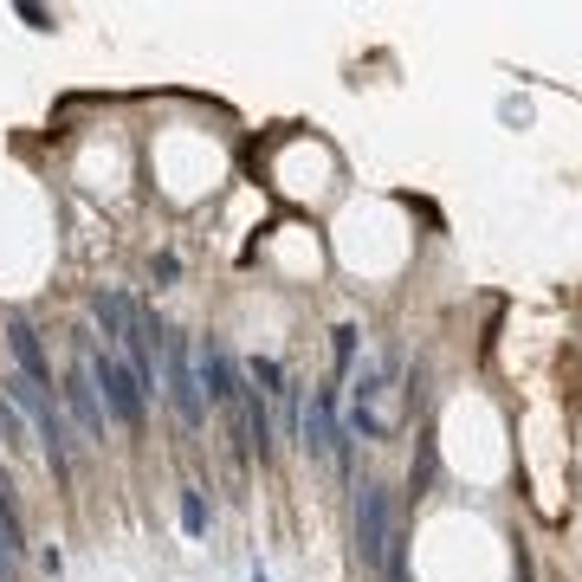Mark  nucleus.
Instances as JSON below:
<instances>
[{
	"label": "nucleus",
	"mask_w": 582,
	"mask_h": 582,
	"mask_svg": "<svg viewBox=\"0 0 582 582\" xmlns=\"http://www.w3.org/2000/svg\"><path fill=\"white\" fill-rule=\"evenodd\" d=\"M7 395H13V408H20L26 421L39 427V447H46L52 473L65 479V473H72V427H65V408H59V401H52L39 382H26V376H13V382H7Z\"/></svg>",
	"instance_id": "obj_1"
},
{
	"label": "nucleus",
	"mask_w": 582,
	"mask_h": 582,
	"mask_svg": "<svg viewBox=\"0 0 582 582\" xmlns=\"http://www.w3.org/2000/svg\"><path fill=\"white\" fill-rule=\"evenodd\" d=\"M85 369H91L97 401H104V414H110V421H117V427H143L149 395H143V382L130 376V363H123V356L110 350V343H104V350H91V363H85Z\"/></svg>",
	"instance_id": "obj_2"
},
{
	"label": "nucleus",
	"mask_w": 582,
	"mask_h": 582,
	"mask_svg": "<svg viewBox=\"0 0 582 582\" xmlns=\"http://www.w3.org/2000/svg\"><path fill=\"white\" fill-rule=\"evenodd\" d=\"M162 388H169L175 414H182L188 427L207 421V395H201V376H194V343L182 330H162Z\"/></svg>",
	"instance_id": "obj_3"
},
{
	"label": "nucleus",
	"mask_w": 582,
	"mask_h": 582,
	"mask_svg": "<svg viewBox=\"0 0 582 582\" xmlns=\"http://www.w3.org/2000/svg\"><path fill=\"white\" fill-rule=\"evenodd\" d=\"M298 447L311 453V460L350 466V434L337 427V401H330V388H317V395L298 408Z\"/></svg>",
	"instance_id": "obj_4"
},
{
	"label": "nucleus",
	"mask_w": 582,
	"mask_h": 582,
	"mask_svg": "<svg viewBox=\"0 0 582 582\" xmlns=\"http://www.w3.org/2000/svg\"><path fill=\"white\" fill-rule=\"evenodd\" d=\"M194 376H201L207 401H227V408H240L246 376L233 369V356H227V343H220V337H201V343H194Z\"/></svg>",
	"instance_id": "obj_5"
},
{
	"label": "nucleus",
	"mask_w": 582,
	"mask_h": 582,
	"mask_svg": "<svg viewBox=\"0 0 582 582\" xmlns=\"http://www.w3.org/2000/svg\"><path fill=\"white\" fill-rule=\"evenodd\" d=\"M388 537H395V524H388V492L382 485H363V492H356V557L382 563Z\"/></svg>",
	"instance_id": "obj_6"
},
{
	"label": "nucleus",
	"mask_w": 582,
	"mask_h": 582,
	"mask_svg": "<svg viewBox=\"0 0 582 582\" xmlns=\"http://www.w3.org/2000/svg\"><path fill=\"white\" fill-rule=\"evenodd\" d=\"M65 401H72V414H78V427H85L91 440H104V427H110V414H104V401H97V382H91V369L78 363L72 376H65Z\"/></svg>",
	"instance_id": "obj_7"
},
{
	"label": "nucleus",
	"mask_w": 582,
	"mask_h": 582,
	"mask_svg": "<svg viewBox=\"0 0 582 582\" xmlns=\"http://www.w3.org/2000/svg\"><path fill=\"white\" fill-rule=\"evenodd\" d=\"M7 343H13V356H20V376L46 388V350H39V337H33L26 317H7Z\"/></svg>",
	"instance_id": "obj_8"
},
{
	"label": "nucleus",
	"mask_w": 582,
	"mask_h": 582,
	"mask_svg": "<svg viewBox=\"0 0 582 582\" xmlns=\"http://www.w3.org/2000/svg\"><path fill=\"white\" fill-rule=\"evenodd\" d=\"M240 427H246V447L266 460V453H272V414H266V401H259L253 382H246V395H240Z\"/></svg>",
	"instance_id": "obj_9"
},
{
	"label": "nucleus",
	"mask_w": 582,
	"mask_h": 582,
	"mask_svg": "<svg viewBox=\"0 0 582 582\" xmlns=\"http://www.w3.org/2000/svg\"><path fill=\"white\" fill-rule=\"evenodd\" d=\"M182 531H188V537H201V531H207V498L194 492V485L182 492Z\"/></svg>",
	"instance_id": "obj_10"
},
{
	"label": "nucleus",
	"mask_w": 582,
	"mask_h": 582,
	"mask_svg": "<svg viewBox=\"0 0 582 582\" xmlns=\"http://www.w3.org/2000/svg\"><path fill=\"white\" fill-rule=\"evenodd\" d=\"M0 447H26V427L13 414V401H0Z\"/></svg>",
	"instance_id": "obj_11"
},
{
	"label": "nucleus",
	"mask_w": 582,
	"mask_h": 582,
	"mask_svg": "<svg viewBox=\"0 0 582 582\" xmlns=\"http://www.w3.org/2000/svg\"><path fill=\"white\" fill-rule=\"evenodd\" d=\"M13 570H20V544H13V537H0V582H13Z\"/></svg>",
	"instance_id": "obj_12"
},
{
	"label": "nucleus",
	"mask_w": 582,
	"mask_h": 582,
	"mask_svg": "<svg viewBox=\"0 0 582 582\" xmlns=\"http://www.w3.org/2000/svg\"><path fill=\"white\" fill-rule=\"evenodd\" d=\"M350 363H356V330L343 324V330H337V369H350Z\"/></svg>",
	"instance_id": "obj_13"
},
{
	"label": "nucleus",
	"mask_w": 582,
	"mask_h": 582,
	"mask_svg": "<svg viewBox=\"0 0 582 582\" xmlns=\"http://www.w3.org/2000/svg\"><path fill=\"white\" fill-rule=\"evenodd\" d=\"M498 117H505V123H531V104H518V97H505V104H498Z\"/></svg>",
	"instance_id": "obj_14"
},
{
	"label": "nucleus",
	"mask_w": 582,
	"mask_h": 582,
	"mask_svg": "<svg viewBox=\"0 0 582 582\" xmlns=\"http://www.w3.org/2000/svg\"><path fill=\"white\" fill-rule=\"evenodd\" d=\"M253 582H266V576H253Z\"/></svg>",
	"instance_id": "obj_15"
}]
</instances>
